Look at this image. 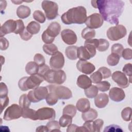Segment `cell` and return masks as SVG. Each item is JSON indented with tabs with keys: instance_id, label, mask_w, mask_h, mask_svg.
Masks as SVG:
<instances>
[{
	"instance_id": "6da1fadb",
	"label": "cell",
	"mask_w": 132,
	"mask_h": 132,
	"mask_svg": "<svg viewBox=\"0 0 132 132\" xmlns=\"http://www.w3.org/2000/svg\"><path fill=\"white\" fill-rule=\"evenodd\" d=\"M92 6L98 8L103 20L111 24H119V18L124 8V2L121 0L92 1Z\"/></svg>"
},
{
	"instance_id": "7a4b0ae2",
	"label": "cell",
	"mask_w": 132,
	"mask_h": 132,
	"mask_svg": "<svg viewBox=\"0 0 132 132\" xmlns=\"http://www.w3.org/2000/svg\"><path fill=\"white\" fill-rule=\"evenodd\" d=\"M87 18V10L81 6L69 9L61 16L62 22L66 25L82 24L85 23Z\"/></svg>"
},
{
	"instance_id": "3957f363",
	"label": "cell",
	"mask_w": 132,
	"mask_h": 132,
	"mask_svg": "<svg viewBox=\"0 0 132 132\" xmlns=\"http://www.w3.org/2000/svg\"><path fill=\"white\" fill-rule=\"evenodd\" d=\"M44 80V78L37 73L30 75V76H25L21 78L18 82V86L21 91H26L36 88Z\"/></svg>"
},
{
	"instance_id": "277c9868",
	"label": "cell",
	"mask_w": 132,
	"mask_h": 132,
	"mask_svg": "<svg viewBox=\"0 0 132 132\" xmlns=\"http://www.w3.org/2000/svg\"><path fill=\"white\" fill-rule=\"evenodd\" d=\"M43 78L50 84L61 85L65 81L67 76L63 70L50 69L44 75Z\"/></svg>"
},
{
	"instance_id": "5b68a950",
	"label": "cell",
	"mask_w": 132,
	"mask_h": 132,
	"mask_svg": "<svg viewBox=\"0 0 132 132\" xmlns=\"http://www.w3.org/2000/svg\"><path fill=\"white\" fill-rule=\"evenodd\" d=\"M48 92H52L58 100H69L72 97V93L70 89L63 86L50 85L46 86Z\"/></svg>"
},
{
	"instance_id": "8992f818",
	"label": "cell",
	"mask_w": 132,
	"mask_h": 132,
	"mask_svg": "<svg viewBox=\"0 0 132 132\" xmlns=\"http://www.w3.org/2000/svg\"><path fill=\"white\" fill-rule=\"evenodd\" d=\"M127 34L125 26L118 24L109 27L107 30L106 35L108 38L111 41H118L124 38Z\"/></svg>"
},
{
	"instance_id": "52a82bcc",
	"label": "cell",
	"mask_w": 132,
	"mask_h": 132,
	"mask_svg": "<svg viewBox=\"0 0 132 132\" xmlns=\"http://www.w3.org/2000/svg\"><path fill=\"white\" fill-rule=\"evenodd\" d=\"M48 94V90L47 87H38L34 90L30 91L27 96L29 100L32 103H37L40 101L46 99Z\"/></svg>"
},
{
	"instance_id": "ba28073f",
	"label": "cell",
	"mask_w": 132,
	"mask_h": 132,
	"mask_svg": "<svg viewBox=\"0 0 132 132\" xmlns=\"http://www.w3.org/2000/svg\"><path fill=\"white\" fill-rule=\"evenodd\" d=\"M42 8L45 12V16L48 20L55 19L58 15V6L56 3L51 1H43Z\"/></svg>"
},
{
	"instance_id": "9c48e42d",
	"label": "cell",
	"mask_w": 132,
	"mask_h": 132,
	"mask_svg": "<svg viewBox=\"0 0 132 132\" xmlns=\"http://www.w3.org/2000/svg\"><path fill=\"white\" fill-rule=\"evenodd\" d=\"M22 108L16 104H12L5 111L3 119L6 121H11L22 117Z\"/></svg>"
},
{
	"instance_id": "30bf717a",
	"label": "cell",
	"mask_w": 132,
	"mask_h": 132,
	"mask_svg": "<svg viewBox=\"0 0 132 132\" xmlns=\"http://www.w3.org/2000/svg\"><path fill=\"white\" fill-rule=\"evenodd\" d=\"M103 23L104 20L100 14L94 13L87 17L85 23L88 28L93 29L101 27Z\"/></svg>"
},
{
	"instance_id": "8fae6325",
	"label": "cell",
	"mask_w": 132,
	"mask_h": 132,
	"mask_svg": "<svg viewBox=\"0 0 132 132\" xmlns=\"http://www.w3.org/2000/svg\"><path fill=\"white\" fill-rule=\"evenodd\" d=\"M36 114L38 120H53L56 117V112L52 108L42 107L39 108L36 111Z\"/></svg>"
},
{
	"instance_id": "7c38bea8",
	"label": "cell",
	"mask_w": 132,
	"mask_h": 132,
	"mask_svg": "<svg viewBox=\"0 0 132 132\" xmlns=\"http://www.w3.org/2000/svg\"><path fill=\"white\" fill-rule=\"evenodd\" d=\"M64 61L63 55L58 51L50 58V65L51 68L53 70H61L64 66Z\"/></svg>"
},
{
	"instance_id": "4fadbf2b",
	"label": "cell",
	"mask_w": 132,
	"mask_h": 132,
	"mask_svg": "<svg viewBox=\"0 0 132 132\" xmlns=\"http://www.w3.org/2000/svg\"><path fill=\"white\" fill-rule=\"evenodd\" d=\"M112 79L119 87L122 88H126L129 86L128 79L126 75L121 71H117L113 72L112 74Z\"/></svg>"
},
{
	"instance_id": "5bb4252c",
	"label": "cell",
	"mask_w": 132,
	"mask_h": 132,
	"mask_svg": "<svg viewBox=\"0 0 132 132\" xmlns=\"http://www.w3.org/2000/svg\"><path fill=\"white\" fill-rule=\"evenodd\" d=\"M61 37L63 41L68 45H73L77 40L75 32L70 29H63L61 32Z\"/></svg>"
},
{
	"instance_id": "9a60e30c",
	"label": "cell",
	"mask_w": 132,
	"mask_h": 132,
	"mask_svg": "<svg viewBox=\"0 0 132 132\" xmlns=\"http://www.w3.org/2000/svg\"><path fill=\"white\" fill-rule=\"evenodd\" d=\"M76 68L79 71L85 74H91L95 69V66L92 63L81 60L76 63Z\"/></svg>"
},
{
	"instance_id": "2e32d148",
	"label": "cell",
	"mask_w": 132,
	"mask_h": 132,
	"mask_svg": "<svg viewBox=\"0 0 132 132\" xmlns=\"http://www.w3.org/2000/svg\"><path fill=\"white\" fill-rule=\"evenodd\" d=\"M16 25L15 21L11 19L7 20L1 27V37H3L7 34L14 32L16 29Z\"/></svg>"
},
{
	"instance_id": "e0dca14e",
	"label": "cell",
	"mask_w": 132,
	"mask_h": 132,
	"mask_svg": "<svg viewBox=\"0 0 132 132\" xmlns=\"http://www.w3.org/2000/svg\"><path fill=\"white\" fill-rule=\"evenodd\" d=\"M109 96L112 101L116 102H120L125 98V93L121 88L113 87L109 92Z\"/></svg>"
},
{
	"instance_id": "ac0fdd59",
	"label": "cell",
	"mask_w": 132,
	"mask_h": 132,
	"mask_svg": "<svg viewBox=\"0 0 132 132\" xmlns=\"http://www.w3.org/2000/svg\"><path fill=\"white\" fill-rule=\"evenodd\" d=\"M99 44V40L97 39L87 40L84 43V46L90 53L91 58L96 55V48Z\"/></svg>"
},
{
	"instance_id": "d6986e66",
	"label": "cell",
	"mask_w": 132,
	"mask_h": 132,
	"mask_svg": "<svg viewBox=\"0 0 132 132\" xmlns=\"http://www.w3.org/2000/svg\"><path fill=\"white\" fill-rule=\"evenodd\" d=\"M94 98V104L98 108L105 107L109 102L108 96L106 93H100Z\"/></svg>"
},
{
	"instance_id": "ffe728a7",
	"label": "cell",
	"mask_w": 132,
	"mask_h": 132,
	"mask_svg": "<svg viewBox=\"0 0 132 132\" xmlns=\"http://www.w3.org/2000/svg\"><path fill=\"white\" fill-rule=\"evenodd\" d=\"M61 26L59 23L57 22H53L49 25L45 31L51 37L55 38L59 34Z\"/></svg>"
},
{
	"instance_id": "44dd1931",
	"label": "cell",
	"mask_w": 132,
	"mask_h": 132,
	"mask_svg": "<svg viewBox=\"0 0 132 132\" xmlns=\"http://www.w3.org/2000/svg\"><path fill=\"white\" fill-rule=\"evenodd\" d=\"M91 79L86 75H79L77 79V85L80 88L86 89L92 85Z\"/></svg>"
},
{
	"instance_id": "7402d4cb",
	"label": "cell",
	"mask_w": 132,
	"mask_h": 132,
	"mask_svg": "<svg viewBox=\"0 0 132 132\" xmlns=\"http://www.w3.org/2000/svg\"><path fill=\"white\" fill-rule=\"evenodd\" d=\"M76 107L79 111L82 113L87 111L90 108V103L87 98H81L77 101Z\"/></svg>"
},
{
	"instance_id": "603a6c76",
	"label": "cell",
	"mask_w": 132,
	"mask_h": 132,
	"mask_svg": "<svg viewBox=\"0 0 132 132\" xmlns=\"http://www.w3.org/2000/svg\"><path fill=\"white\" fill-rule=\"evenodd\" d=\"M98 116L97 112L93 108H90L86 112H82L81 118L84 121H91L95 120Z\"/></svg>"
},
{
	"instance_id": "cb8c5ba5",
	"label": "cell",
	"mask_w": 132,
	"mask_h": 132,
	"mask_svg": "<svg viewBox=\"0 0 132 132\" xmlns=\"http://www.w3.org/2000/svg\"><path fill=\"white\" fill-rule=\"evenodd\" d=\"M31 13L30 9L29 7L25 5L20 6L16 9V15L22 19L28 18Z\"/></svg>"
},
{
	"instance_id": "d4e9b609",
	"label": "cell",
	"mask_w": 132,
	"mask_h": 132,
	"mask_svg": "<svg viewBox=\"0 0 132 132\" xmlns=\"http://www.w3.org/2000/svg\"><path fill=\"white\" fill-rule=\"evenodd\" d=\"M77 48L78 47L74 45L68 46L65 50V54L67 57L71 60H76L78 58Z\"/></svg>"
},
{
	"instance_id": "484cf974",
	"label": "cell",
	"mask_w": 132,
	"mask_h": 132,
	"mask_svg": "<svg viewBox=\"0 0 132 132\" xmlns=\"http://www.w3.org/2000/svg\"><path fill=\"white\" fill-rule=\"evenodd\" d=\"M39 66L35 61H30L28 62L25 67V71L26 73L30 75L37 74L39 71Z\"/></svg>"
},
{
	"instance_id": "4316f807",
	"label": "cell",
	"mask_w": 132,
	"mask_h": 132,
	"mask_svg": "<svg viewBox=\"0 0 132 132\" xmlns=\"http://www.w3.org/2000/svg\"><path fill=\"white\" fill-rule=\"evenodd\" d=\"M77 58L81 60H87L91 58V57L86 48L81 46L77 48Z\"/></svg>"
},
{
	"instance_id": "83f0119b",
	"label": "cell",
	"mask_w": 132,
	"mask_h": 132,
	"mask_svg": "<svg viewBox=\"0 0 132 132\" xmlns=\"http://www.w3.org/2000/svg\"><path fill=\"white\" fill-rule=\"evenodd\" d=\"M22 112V117L25 119H30L32 120L36 121L38 120L36 111L28 108H23Z\"/></svg>"
},
{
	"instance_id": "f1b7e54d",
	"label": "cell",
	"mask_w": 132,
	"mask_h": 132,
	"mask_svg": "<svg viewBox=\"0 0 132 132\" xmlns=\"http://www.w3.org/2000/svg\"><path fill=\"white\" fill-rule=\"evenodd\" d=\"M40 25L35 21H31L28 24L26 28L32 35L37 34L40 30Z\"/></svg>"
},
{
	"instance_id": "f546056e",
	"label": "cell",
	"mask_w": 132,
	"mask_h": 132,
	"mask_svg": "<svg viewBox=\"0 0 132 132\" xmlns=\"http://www.w3.org/2000/svg\"><path fill=\"white\" fill-rule=\"evenodd\" d=\"M44 52L48 55L53 56L58 52V47L54 44H44L43 45Z\"/></svg>"
},
{
	"instance_id": "4dcf8cb0",
	"label": "cell",
	"mask_w": 132,
	"mask_h": 132,
	"mask_svg": "<svg viewBox=\"0 0 132 132\" xmlns=\"http://www.w3.org/2000/svg\"><path fill=\"white\" fill-rule=\"evenodd\" d=\"M96 35L95 31L94 29H90L88 27L85 28L81 31V37L83 39L87 40H90L93 38Z\"/></svg>"
},
{
	"instance_id": "1f68e13d",
	"label": "cell",
	"mask_w": 132,
	"mask_h": 132,
	"mask_svg": "<svg viewBox=\"0 0 132 132\" xmlns=\"http://www.w3.org/2000/svg\"><path fill=\"white\" fill-rule=\"evenodd\" d=\"M98 90L96 86L91 85L89 88L85 89V95L90 98H94L98 94Z\"/></svg>"
},
{
	"instance_id": "d6a6232c",
	"label": "cell",
	"mask_w": 132,
	"mask_h": 132,
	"mask_svg": "<svg viewBox=\"0 0 132 132\" xmlns=\"http://www.w3.org/2000/svg\"><path fill=\"white\" fill-rule=\"evenodd\" d=\"M76 107L74 105L72 104H69L66 105L64 107L62 111V114L70 116L73 118L76 113Z\"/></svg>"
},
{
	"instance_id": "836d02e7",
	"label": "cell",
	"mask_w": 132,
	"mask_h": 132,
	"mask_svg": "<svg viewBox=\"0 0 132 132\" xmlns=\"http://www.w3.org/2000/svg\"><path fill=\"white\" fill-rule=\"evenodd\" d=\"M72 123V118L67 114H63L59 120V124L60 127H65L71 124Z\"/></svg>"
},
{
	"instance_id": "e575fe53",
	"label": "cell",
	"mask_w": 132,
	"mask_h": 132,
	"mask_svg": "<svg viewBox=\"0 0 132 132\" xmlns=\"http://www.w3.org/2000/svg\"><path fill=\"white\" fill-rule=\"evenodd\" d=\"M120 58L121 57L118 55L111 53L108 56L107 58V62L110 66H116L119 63Z\"/></svg>"
},
{
	"instance_id": "d590c367",
	"label": "cell",
	"mask_w": 132,
	"mask_h": 132,
	"mask_svg": "<svg viewBox=\"0 0 132 132\" xmlns=\"http://www.w3.org/2000/svg\"><path fill=\"white\" fill-rule=\"evenodd\" d=\"M104 124V121L101 119L92 121L91 126L92 132H100Z\"/></svg>"
},
{
	"instance_id": "8d00e7d4",
	"label": "cell",
	"mask_w": 132,
	"mask_h": 132,
	"mask_svg": "<svg viewBox=\"0 0 132 132\" xmlns=\"http://www.w3.org/2000/svg\"><path fill=\"white\" fill-rule=\"evenodd\" d=\"M46 126L48 129V131H60V126L57 121L51 120L47 123Z\"/></svg>"
},
{
	"instance_id": "74e56055",
	"label": "cell",
	"mask_w": 132,
	"mask_h": 132,
	"mask_svg": "<svg viewBox=\"0 0 132 132\" xmlns=\"http://www.w3.org/2000/svg\"><path fill=\"white\" fill-rule=\"evenodd\" d=\"M30 102H31L29 100L26 94H23L20 97L19 101V105L22 108V109L29 107Z\"/></svg>"
},
{
	"instance_id": "f35d334b",
	"label": "cell",
	"mask_w": 132,
	"mask_h": 132,
	"mask_svg": "<svg viewBox=\"0 0 132 132\" xmlns=\"http://www.w3.org/2000/svg\"><path fill=\"white\" fill-rule=\"evenodd\" d=\"M32 16L34 19L39 23H44L45 22L46 16H45L44 14L40 10H35L33 13Z\"/></svg>"
},
{
	"instance_id": "ab89813d",
	"label": "cell",
	"mask_w": 132,
	"mask_h": 132,
	"mask_svg": "<svg viewBox=\"0 0 132 132\" xmlns=\"http://www.w3.org/2000/svg\"><path fill=\"white\" fill-rule=\"evenodd\" d=\"M99 44L97 47V50L99 52H105L108 50L109 46V42L105 39H100Z\"/></svg>"
},
{
	"instance_id": "60d3db41",
	"label": "cell",
	"mask_w": 132,
	"mask_h": 132,
	"mask_svg": "<svg viewBox=\"0 0 132 132\" xmlns=\"http://www.w3.org/2000/svg\"><path fill=\"white\" fill-rule=\"evenodd\" d=\"M121 117L125 121H130L131 118V108L129 107L124 108L121 112Z\"/></svg>"
},
{
	"instance_id": "b9f144b4",
	"label": "cell",
	"mask_w": 132,
	"mask_h": 132,
	"mask_svg": "<svg viewBox=\"0 0 132 132\" xmlns=\"http://www.w3.org/2000/svg\"><path fill=\"white\" fill-rule=\"evenodd\" d=\"M45 100L46 103L50 106L55 105L58 101V98L52 92H48V94Z\"/></svg>"
},
{
	"instance_id": "7bdbcfd3",
	"label": "cell",
	"mask_w": 132,
	"mask_h": 132,
	"mask_svg": "<svg viewBox=\"0 0 132 132\" xmlns=\"http://www.w3.org/2000/svg\"><path fill=\"white\" fill-rule=\"evenodd\" d=\"M123 50L124 47L121 44L115 43L112 45L111 48V53L118 55L121 57Z\"/></svg>"
},
{
	"instance_id": "ee69618b",
	"label": "cell",
	"mask_w": 132,
	"mask_h": 132,
	"mask_svg": "<svg viewBox=\"0 0 132 132\" xmlns=\"http://www.w3.org/2000/svg\"><path fill=\"white\" fill-rule=\"evenodd\" d=\"M96 86L99 91L101 92H106L109 90L110 84L108 81H101L96 84Z\"/></svg>"
},
{
	"instance_id": "f6af8a7d",
	"label": "cell",
	"mask_w": 132,
	"mask_h": 132,
	"mask_svg": "<svg viewBox=\"0 0 132 132\" xmlns=\"http://www.w3.org/2000/svg\"><path fill=\"white\" fill-rule=\"evenodd\" d=\"M90 79L92 83L97 84L101 81L103 79V77L101 73L99 71H97L91 75Z\"/></svg>"
},
{
	"instance_id": "bcb514c9",
	"label": "cell",
	"mask_w": 132,
	"mask_h": 132,
	"mask_svg": "<svg viewBox=\"0 0 132 132\" xmlns=\"http://www.w3.org/2000/svg\"><path fill=\"white\" fill-rule=\"evenodd\" d=\"M97 71L101 73L103 79L108 78L111 76V72L110 70L106 67H101L98 69Z\"/></svg>"
},
{
	"instance_id": "7dc6e473",
	"label": "cell",
	"mask_w": 132,
	"mask_h": 132,
	"mask_svg": "<svg viewBox=\"0 0 132 132\" xmlns=\"http://www.w3.org/2000/svg\"><path fill=\"white\" fill-rule=\"evenodd\" d=\"M34 61L39 66H42L44 64H45V59L44 56L39 53H37L35 54L34 58Z\"/></svg>"
},
{
	"instance_id": "c3c4849f",
	"label": "cell",
	"mask_w": 132,
	"mask_h": 132,
	"mask_svg": "<svg viewBox=\"0 0 132 132\" xmlns=\"http://www.w3.org/2000/svg\"><path fill=\"white\" fill-rule=\"evenodd\" d=\"M16 21V29L14 32L15 34H20L25 28L24 23L21 20H17Z\"/></svg>"
},
{
	"instance_id": "681fc988",
	"label": "cell",
	"mask_w": 132,
	"mask_h": 132,
	"mask_svg": "<svg viewBox=\"0 0 132 132\" xmlns=\"http://www.w3.org/2000/svg\"><path fill=\"white\" fill-rule=\"evenodd\" d=\"M123 130L122 129V128L117 125L114 124L110 125L109 126H107L105 127L104 131V132H111V131H123Z\"/></svg>"
},
{
	"instance_id": "f907efd6",
	"label": "cell",
	"mask_w": 132,
	"mask_h": 132,
	"mask_svg": "<svg viewBox=\"0 0 132 132\" xmlns=\"http://www.w3.org/2000/svg\"><path fill=\"white\" fill-rule=\"evenodd\" d=\"M41 37H42V40L43 42L44 43H45V44H51V43H52V42L54 41L55 38L52 37L50 36H49L46 33L45 30H44L43 31V32L42 33Z\"/></svg>"
},
{
	"instance_id": "816d5d0a",
	"label": "cell",
	"mask_w": 132,
	"mask_h": 132,
	"mask_svg": "<svg viewBox=\"0 0 132 132\" xmlns=\"http://www.w3.org/2000/svg\"><path fill=\"white\" fill-rule=\"evenodd\" d=\"M8 88L6 85L2 82L0 84V98L5 97L8 96Z\"/></svg>"
},
{
	"instance_id": "f5cc1de1",
	"label": "cell",
	"mask_w": 132,
	"mask_h": 132,
	"mask_svg": "<svg viewBox=\"0 0 132 132\" xmlns=\"http://www.w3.org/2000/svg\"><path fill=\"white\" fill-rule=\"evenodd\" d=\"M125 60H130L132 58V50L130 48H126L123 50L122 56Z\"/></svg>"
},
{
	"instance_id": "db71d44e",
	"label": "cell",
	"mask_w": 132,
	"mask_h": 132,
	"mask_svg": "<svg viewBox=\"0 0 132 132\" xmlns=\"http://www.w3.org/2000/svg\"><path fill=\"white\" fill-rule=\"evenodd\" d=\"M132 64L131 63H127L124 65L123 68V73L126 75H127L129 77H131L132 75Z\"/></svg>"
},
{
	"instance_id": "11a10c76",
	"label": "cell",
	"mask_w": 132,
	"mask_h": 132,
	"mask_svg": "<svg viewBox=\"0 0 132 132\" xmlns=\"http://www.w3.org/2000/svg\"><path fill=\"white\" fill-rule=\"evenodd\" d=\"M19 35L21 38L24 41H28L30 40L32 37V35L27 30L26 28L23 30L22 32L19 34Z\"/></svg>"
},
{
	"instance_id": "9f6ffc18",
	"label": "cell",
	"mask_w": 132,
	"mask_h": 132,
	"mask_svg": "<svg viewBox=\"0 0 132 132\" xmlns=\"http://www.w3.org/2000/svg\"><path fill=\"white\" fill-rule=\"evenodd\" d=\"M1 101V113H2L3 110L8 106L9 100L8 96H6L3 98H0Z\"/></svg>"
},
{
	"instance_id": "6f0895ef",
	"label": "cell",
	"mask_w": 132,
	"mask_h": 132,
	"mask_svg": "<svg viewBox=\"0 0 132 132\" xmlns=\"http://www.w3.org/2000/svg\"><path fill=\"white\" fill-rule=\"evenodd\" d=\"M9 41L5 37H1V50H6L9 47Z\"/></svg>"
},
{
	"instance_id": "680465c9",
	"label": "cell",
	"mask_w": 132,
	"mask_h": 132,
	"mask_svg": "<svg viewBox=\"0 0 132 132\" xmlns=\"http://www.w3.org/2000/svg\"><path fill=\"white\" fill-rule=\"evenodd\" d=\"M50 69V68L47 65L44 64L42 66L39 67V71H38V74H39L40 76H41L43 78L44 75Z\"/></svg>"
},
{
	"instance_id": "91938a15",
	"label": "cell",
	"mask_w": 132,
	"mask_h": 132,
	"mask_svg": "<svg viewBox=\"0 0 132 132\" xmlns=\"http://www.w3.org/2000/svg\"><path fill=\"white\" fill-rule=\"evenodd\" d=\"M78 126L75 124H70L68 126V128L67 129V132H75L76 131L77 128Z\"/></svg>"
},
{
	"instance_id": "94428289",
	"label": "cell",
	"mask_w": 132,
	"mask_h": 132,
	"mask_svg": "<svg viewBox=\"0 0 132 132\" xmlns=\"http://www.w3.org/2000/svg\"><path fill=\"white\" fill-rule=\"evenodd\" d=\"M36 131L37 132H41V131H44V132H47L48 131V129L46 126L41 125L39 127H38L36 128Z\"/></svg>"
},
{
	"instance_id": "6125c7cd",
	"label": "cell",
	"mask_w": 132,
	"mask_h": 132,
	"mask_svg": "<svg viewBox=\"0 0 132 132\" xmlns=\"http://www.w3.org/2000/svg\"><path fill=\"white\" fill-rule=\"evenodd\" d=\"M12 3H13L14 4H15V5H19L20 3H22L23 1H11Z\"/></svg>"
}]
</instances>
